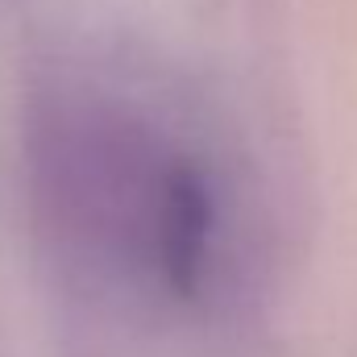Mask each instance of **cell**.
<instances>
[{"label": "cell", "mask_w": 357, "mask_h": 357, "mask_svg": "<svg viewBox=\"0 0 357 357\" xmlns=\"http://www.w3.org/2000/svg\"><path fill=\"white\" fill-rule=\"evenodd\" d=\"M216 204L212 187L191 162L171 167L154 208V262L175 299H199L212 270Z\"/></svg>", "instance_id": "6da1fadb"}]
</instances>
